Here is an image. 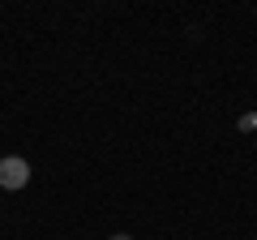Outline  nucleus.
Returning a JSON list of instances; mask_svg holds the SVG:
<instances>
[{"label":"nucleus","instance_id":"f03ea898","mask_svg":"<svg viewBox=\"0 0 257 240\" xmlns=\"http://www.w3.org/2000/svg\"><path fill=\"white\" fill-rule=\"evenodd\" d=\"M107 240H133V236H124V231H116V236H107Z\"/></svg>","mask_w":257,"mask_h":240},{"label":"nucleus","instance_id":"f257e3e1","mask_svg":"<svg viewBox=\"0 0 257 240\" xmlns=\"http://www.w3.org/2000/svg\"><path fill=\"white\" fill-rule=\"evenodd\" d=\"M26 180H30V163L26 159H18V155L0 159V189H26Z\"/></svg>","mask_w":257,"mask_h":240}]
</instances>
